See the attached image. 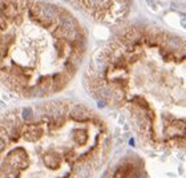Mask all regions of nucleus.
<instances>
[{
	"label": "nucleus",
	"mask_w": 186,
	"mask_h": 178,
	"mask_svg": "<svg viewBox=\"0 0 186 178\" xmlns=\"http://www.w3.org/2000/svg\"><path fill=\"white\" fill-rule=\"evenodd\" d=\"M100 105L120 112L142 145L186 152V41L144 24H120L84 72Z\"/></svg>",
	"instance_id": "1"
},
{
	"label": "nucleus",
	"mask_w": 186,
	"mask_h": 178,
	"mask_svg": "<svg viewBox=\"0 0 186 178\" xmlns=\"http://www.w3.org/2000/svg\"><path fill=\"white\" fill-rule=\"evenodd\" d=\"M113 150L108 121L68 99L0 112V178H94Z\"/></svg>",
	"instance_id": "2"
},
{
	"label": "nucleus",
	"mask_w": 186,
	"mask_h": 178,
	"mask_svg": "<svg viewBox=\"0 0 186 178\" xmlns=\"http://www.w3.org/2000/svg\"><path fill=\"white\" fill-rule=\"evenodd\" d=\"M88 52L82 23L49 0H0V88L27 101L71 85Z\"/></svg>",
	"instance_id": "3"
},
{
	"label": "nucleus",
	"mask_w": 186,
	"mask_h": 178,
	"mask_svg": "<svg viewBox=\"0 0 186 178\" xmlns=\"http://www.w3.org/2000/svg\"><path fill=\"white\" fill-rule=\"evenodd\" d=\"M96 23L120 25L128 16L133 0H65Z\"/></svg>",
	"instance_id": "4"
},
{
	"label": "nucleus",
	"mask_w": 186,
	"mask_h": 178,
	"mask_svg": "<svg viewBox=\"0 0 186 178\" xmlns=\"http://www.w3.org/2000/svg\"><path fill=\"white\" fill-rule=\"evenodd\" d=\"M100 178H146L145 161L137 154H125L108 166Z\"/></svg>",
	"instance_id": "5"
}]
</instances>
